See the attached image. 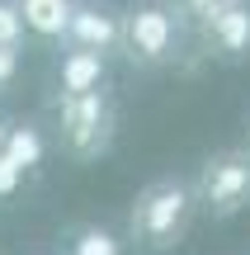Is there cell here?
<instances>
[{
    "instance_id": "13",
    "label": "cell",
    "mask_w": 250,
    "mask_h": 255,
    "mask_svg": "<svg viewBox=\"0 0 250 255\" xmlns=\"http://www.w3.org/2000/svg\"><path fill=\"white\" fill-rule=\"evenodd\" d=\"M19 184H24V170H14V165H9L5 156H0V199H9V194H14Z\"/></svg>"
},
{
    "instance_id": "11",
    "label": "cell",
    "mask_w": 250,
    "mask_h": 255,
    "mask_svg": "<svg viewBox=\"0 0 250 255\" xmlns=\"http://www.w3.org/2000/svg\"><path fill=\"white\" fill-rule=\"evenodd\" d=\"M24 14H19L14 0H0V47H9V52H19L24 47Z\"/></svg>"
},
{
    "instance_id": "9",
    "label": "cell",
    "mask_w": 250,
    "mask_h": 255,
    "mask_svg": "<svg viewBox=\"0 0 250 255\" xmlns=\"http://www.w3.org/2000/svg\"><path fill=\"white\" fill-rule=\"evenodd\" d=\"M43 151H47V142H43V132H38L33 123H19V128H9V137H5V161L14 165V170H38L43 165Z\"/></svg>"
},
{
    "instance_id": "8",
    "label": "cell",
    "mask_w": 250,
    "mask_h": 255,
    "mask_svg": "<svg viewBox=\"0 0 250 255\" xmlns=\"http://www.w3.org/2000/svg\"><path fill=\"white\" fill-rule=\"evenodd\" d=\"M19 14H24V28L43 43H62L66 24H71V9L76 0H14Z\"/></svg>"
},
{
    "instance_id": "7",
    "label": "cell",
    "mask_w": 250,
    "mask_h": 255,
    "mask_svg": "<svg viewBox=\"0 0 250 255\" xmlns=\"http://www.w3.org/2000/svg\"><path fill=\"white\" fill-rule=\"evenodd\" d=\"M109 85V57L85 52V47H62L57 57V95H85Z\"/></svg>"
},
{
    "instance_id": "3",
    "label": "cell",
    "mask_w": 250,
    "mask_h": 255,
    "mask_svg": "<svg viewBox=\"0 0 250 255\" xmlns=\"http://www.w3.org/2000/svg\"><path fill=\"white\" fill-rule=\"evenodd\" d=\"M189 43V24L175 9V0H137L123 9V62L137 71H161L170 66Z\"/></svg>"
},
{
    "instance_id": "6",
    "label": "cell",
    "mask_w": 250,
    "mask_h": 255,
    "mask_svg": "<svg viewBox=\"0 0 250 255\" xmlns=\"http://www.w3.org/2000/svg\"><path fill=\"white\" fill-rule=\"evenodd\" d=\"M123 43V9L109 0H76L71 24L62 33V47H85V52L113 57Z\"/></svg>"
},
{
    "instance_id": "1",
    "label": "cell",
    "mask_w": 250,
    "mask_h": 255,
    "mask_svg": "<svg viewBox=\"0 0 250 255\" xmlns=\"http://www.w3.org/2000/svg\"><path fill=\"white\" fill-rule=\"evenodd\" d=\"M198 218V199H194V184L189 180H151L137 189L132 199V213H128V232H132V246L142 251H175L179 241L189 237Z\"/></svg>"
},
{
    "instance_id": "2",
    "label": "cell",
    "mask_w": 250,
    "mask_h": 255,
    "mask_svg": "<svg viewBox=\"0 0 250 255\" xmlns=\"http://www.w3.org/2000/svg\"><path fill=\"white\" fill-rule=\"evenodd\" d=\"M52 114H57V142L76 165H94L118 142L123 114H118V100L109 95V85L85 90V95H57Z\"/></svg>"
},
{
    "instance_id": "10",
    "label": "cell",
    "mask_w": 250,
    "mask_h": 255,
    "mask_svg": "<svg viewBox=\"0 0 250 255\" xmlns=\"http://www.w3.org/2000/svg\"><path fill=\"white\" fill-rule=\"evenodd\" d=\"M71 255H123V251H118V237H113V232L81 227V232H76V241H71Z\"/></svg>"
},
{
    "instance_id": "15",
    "label": "cell",
    "mask_w": 250,
    "mask_h": 255,
    "mask_svg": "<svg viewBox=\"0 0 250 255\" xmlns=\"http://www.w3.org/2000/svg\"><path fill=\"white\" fill-rule=\"evenodd\" d=\"M5 137H9V123L0 119V151H5Z\"/></svg>"
},
{
    "instance_id": "12",
    "label": "cell",
    "mask_w": 250,
    "mask_h": 255,
    "mask_svg": "<svg viewBox=\"0 0 250 255\" xmlns=\"http://www.w3.org/2000/svg\"><path fill=\"white\" fill-rule=\"evenodd\" d=\"M217 5H227V0H175V9L184 14V24H189V28H194L203 14H213Z\"/></svg>"
},
{
    "instance_id": "5",
    "label": "cell",
    "mask_w": 250,
    "mask_h": 255,
    "mask_svg": "<svg viewBox=\"0 0 250 255\" xmlns=\"http://www.w3.org/2000/svg\"><path fill=\"white\" fill-rule=\"evenodd\" d=\"M189 33L198 38V47H203L208 57H217V62L236 66L250 57V0H227V5H217L213 14H203Z\"/></svg>"
},
{
    "instance_id": "14",
    "label": "cell",
    "mask_w": 250,
    "mask_h": 255,
    "mask_svg": "<svg viewBox=\"0 0 250 255\" xmlns=\"http://www.w3.org/2000/svg\"><path fill=\"white\" fill-rule=\"evenodd\" d=\"M14 71H19V52H9V47H0V90H5V85L14 81Z\"/></svg>"
},
{
    "instance_id": "4",
    "label": "cell",
    "mask_w": 250,
    "mask_h": 255,
    "mask_svg": "<svg viewBox=\"0 0 250 255\" xmlns=\"http://www.w3.org/2000/svg\"><path fill=\"white\" fill-rule=\"evenodd\" d=\"M194 199L198 213L208 218H236V213L250 203V146H227V151H213L194 175Z\"/></svg>"
}]
</instances>
